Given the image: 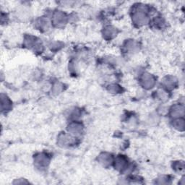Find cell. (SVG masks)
Listing matches in <instances>:
<instances>
[{
	"instance_id": "cell-2",
	"label": "cell",
	"mask_w": 185,
	"mask_h": 185,
	"mask_svg": "<svg viewBox=\"0 0 185 185\" xmlns=\"http://www.w3.org/2000/svg\"><path fill=\"white\" fill-rule=\"evenodd\" d=\"M174 127L177 129H179V130H183L184 129V120L182 119L181 118L177 119L174 122Z\"/></svg>"
},
{
	"instance_id": "cell-1",
	"label": "cell",
	"mask_w": 185,
	"mask_h": 185,
	"mask_svg": "<svg viewBox=\"0 0 185 185\" xmlns=\"http://www.w3.org/2000/svg\"><path fill=\"white\" fill-rule=\"evenodd\" d=\"M171 110H172V115H174L173 116L174 117H179V116L180 117L184 114V107L182 106H175Z\"/></svg>"
}]
</instances>
